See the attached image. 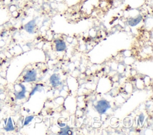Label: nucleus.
I'll return each instance as SVG.
<instances>
[{"instance_id": "obj_1", "label": "nucleus", "mask_w": 153, "mask_h": 135, "mask_svg": "<svg viewBox=\"0 0 153 135\" xmlns=\"http://www.w3.org/2000/svg\"><path fill=\"white\" fill-rule=\"evenodd\" d=\"M111 107L110 103L105 99H101L99 101L95 106V108L97 112L100 114H103Z\"/></svg>"}, {"instance_id": "obj_2", "label": "nucleus", "mask_w": 153, "mask_h": 135, "mask_svg": "<svg viewBox=\"0 0 153 135\" xmlns=\"http://www.w3.org/2000/svg\"><path fill=\"white\" fill-rule=\"evenodd\" d=\"M37 73L35 70H30L26 71L23 76L24 82H32L36 80Z\"/></svg>"}, {"instance_id": "obj_3", "label": "nucleus", "mask_w": 153, "mask_h": 135, "mask_svg": "<svg viewBox=\"0 0 153 135\" xmlns=\"http://www.w3.org/2000/svg\"><path fill=\"white\" fill-rule=\"evenodd\" d=\"M20 86L21 87V90L19 91H17V92L16 91V92H15L16 99L17 100L23 99L26 97V90L25 86L22 84H20Z\"/></svg>"}, {"instance_id": "obj_4", "label": "nucleus", "mask_w": 153, "mask_h": 135, "mask_svg": "<svg viewBox=\"0 0 153 135\" xmlns=\"http://www.w3.org/2000/svg\"><path fill=\"white\" fill-rule=\"evenodd\" d=\"M50 82L53 87H57L62 83L59 76L56 74H53L51 76L50 78Z\"/></svg>"}, {"instance_id": "obj_5", "label": "nucleus", "mask_w": 153, "mask_h": 135, "mask_svg": "<svg viewBox=\"0 0 153 135\" xmlns=\"http://www.w3.org/2000/svg\"><path fill=\"white\" fill-rule=\"evenodd\" d=\"M35 25H36L35 20H32L29 21L27 23H26L25 25L24 28H25V30L27 32H28L29 33H33L34 32Z\"/></svg>"}, {"instance_id": "obj_6", "label": "nucleus", "mask_w": 153, "mask_h": 135, "mask_svg": "<svg viewBox=\"0 0 153 135\" xmlns=\"http://www.w3.org/2000/svg\"><path fill=\"white\" fill-rule=\"evenodd\" d=\"M55 48L57 51H64L66 48V43L62 40L58 39L55 42Z\"/></svg>"}, {"instance_id": "obj_7", "label": "nucleus", "mask_w": 153, "mask_h": 135, "mask_svg": "<svg viewBox=\"0 0 153 135\" xmlns=\"http://www.w3.org/2000/svg\"><path fill=\"white\" fill-rule=\"evenodd\" d=\"M142 20V16L141 15H138L134 18H130L128 20V24L130 26H135L137 25Z\"/></svg>"}, {"instance_id": "obj_8", "label": "nucleus", "mask_w": 153, "mask_h": 135, "mask_svg": "<svg viewBox=\"0 0 153 135\" xmlns=\"http://www.w3.org/2000/svg\"><path fill=\"white\" fill-rule=\"evenodd\" d=\"M4 129L6 131H13L14 130V127L13 125L12 120L10 117L8 118L7 123L6 125L5 126V127H4Z\"/></svg>"}, {"instance_id": "obj_9", "label": "nucleus", "mask_w": 153, "mask_h": 135, "mask_svg": "<svg viewBox=\"0 0 153 135\" xmlns=\"http://www.w3.org/2000/svg\"><path fill=\"white\" fill-rule=\"evenodd\" d=\"M42 84H36L34 87L33 89L32 90V92H30V96H32L36 92H41L42 90Z\"/></svg>"}, {"instance_id": "obj_10", "label": "nucleus", "mask_w": 153, "mask_h": 135, "mask_svg": "<svg viewBox=\"0 0 153 135\" xmlns=\"http://www.w3.org/2000/svg\"><path fill=\"white\" fill-rule=\"evenodd\" d=\"M34 117L33 115H29V116H27L25 118V120H24V122H23V125H27L30 122L32 121V120L33 119Z\"/></svg>"}, {"instance_id": "obj_11", "label": "nucleus", "mask_w": 153, "mask_h": 135, "mask_svg": "<svg viewBox=\"0 0 153 135\" xmlns=\"http://www.w3.org/2000/svg\"><path fill=\"white\" fill-rule=\"evenodd\" d=\"M69 132H71L69 130V127H66L65 128H62L61 129V131L59 132V134H69Z\"/></svg>"}, {"instance_id": "obj_12", "label": "nucleus", "mask_w": 153, "mask_h": 135, "mask_svg": "<svg viewBox=\"0 0 153 135\" xmlns=\"http://www.w3.org/2000/svg\"><path fill=\"white\" fill-rule=\"evenodd\" d=\"M1 62H0V67H1Z\"/></svg>"}]
</instances>
